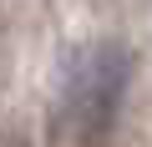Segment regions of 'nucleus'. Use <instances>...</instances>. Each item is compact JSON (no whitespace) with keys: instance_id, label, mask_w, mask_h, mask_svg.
Segmentation results:
<instances>
[{"instance_id":"1","label":"nucleus","mask_w":152,"mask_h":147,"mask_svg":"<svg viewBox=\"0 0 152 147\" xmlns=\"http://www.w3.org/2000/svg\"><path fill=\"white\" fill-rule=\"evenodd\" d=\"M122 91H127V51L122 46H96L86 51L66 71V91H61V127L91 147L107 137V127L117 122V107H122Z\"/></svg>"}]
</instances>
